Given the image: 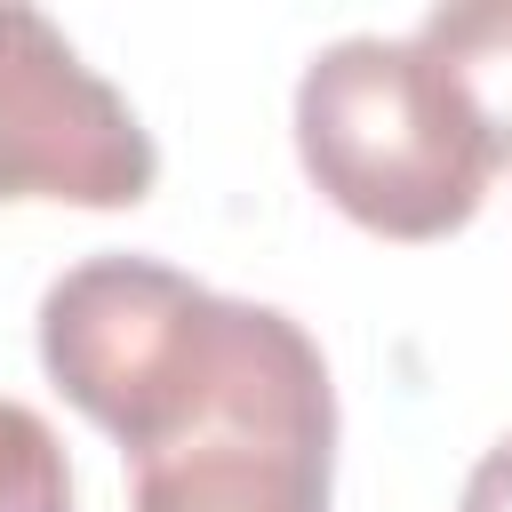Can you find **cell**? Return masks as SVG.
Instances as JSON below:
<instances>
[{"label": "cell", "mask_w": 512, "mask_h": 512, "mask_svg": "<svg viewBox=\"0 0 512 512\" xmlns=\"http://www.w3.org/2000/svg\"><path fill=\"white\" fill-rule=\"evenodd\" d=\"M336 488V384L320 344L256 304L224 392L160 448L136 456L128 512H328Z\"/></svg>", "instance_id": "obj_3"}, {"label": "cell", "mask_w": 512, "mask_h": 512, "mask_svg": "<svg viewBox=\"0 0 512 512\" xmlns=\"http://www.w3.org/2000/svg\"><path fill=\"white\" fill-rule=\"evenodd\" d=\"M456 512H512V432H504V440L472 464V480H464Z\"/></svg>", "instance_id": "obj_7"}, {"label": "cell", "mask_w": 512, "mask_h": 512, "mask_svg": "<svg viewBox=\"0 0 512 512\" xmlns=\"http://www.w3.org/2000/svg\"><path fill=\"white\" fill-rule=\"evenodd\" d=\"M408 40L440 64L488 168H512V0H448Z\"/></svg>", "instance_id": "obj_5"}, {"label": "cell", "mask_w": 512, "mask_h": 512, "mask_svg": "<svg viewBox=\"0 0 512 512\" xmlns=\"http://www.w3.org/2000/svg\"><path fill=\"white\" fill-rule=\"evenodd\" d=\"M248 320V296H216L160 256H88L40 296V368L88 424L144 456L224 392Z\"/></svg>", "instance_id": "obj_2"}, {"label": "cell", "mask_w": 512, "mask_h": 512, "mask_svg": "<svg viewBox=\"0 0 512 512\" xmlns=\"http://www.w3.org/2000/svg\"><path fill=\"white\" fill-rule=\"evenodd\" d=\"M0 512H72L64 440L24 400H0Z\"/></svg>", "instance_id": "obj_6"}, {"label": "cell", "mask_w": 512, "mask_h": 512, "mask_svg": "<svg viewBox=\"0 0 512 512\" xmlns=\"http://www.w3.org/2000/svg\"><path fill=\"white\" fill-rule=\"evenodd\" d=\"M160 152L128 96L24 0H0V200L136 208Z\"/></svg>", "instance_id": "obj_4"}, {"label": "cell", "mask_w": 512, "mask_h": 512, "mask_svg": "<svg viewBox=\"0 0 512 512\" xmlns=\"http://www.w3.org/2000/svg\"><path fill=\"white\" fill-rule=\"evenodd\" d=\"M304 176L384 240H448L488 200V152L416 40H328L296 80Z\"/></svg>", "instance_id": "obj_1"}]
</instances>
